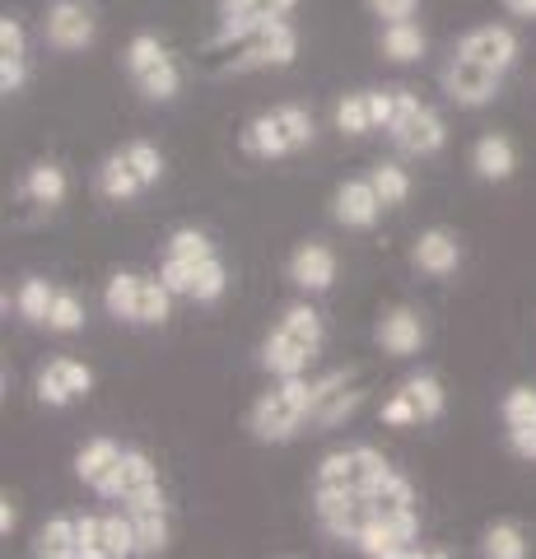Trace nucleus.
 <instances>
[{
  "label": "nucleus",
  "instance_id": "6ab92c4d",
  "mask_svg": "<svg viewBox=\"0 0 536 559\" xmlns=\"http://www.w3.org/2000/svg\"><path fill=\"white\" fill-rule=\"evenodd\" d=\"M43 33H47V43L57 47V51H84L94 43V14L80 5V0H51L47 5V20H43Z\"/></svg>",
  "mask_w": 536,
  "mask_h": 559
},
{
  "label": "nucleus",
  "instance_id": "cd10ccee",
  "mask_svg": "<svg viewBox=\"0 0 536 559\" xmlns=\"http://www.w3.org/2000/svg\"><path fill=\"white\" fill-rule=\"evenodd\" d=\"M20 191L33 201V205H61L65 201V191H71V178H65V168L61 164H51V159H43V164H33L28 173H24V182H20Z\"/></svg>",
  "mask_w": 536,
  "mask_h": 559
},
{
  "label": "nucleus",
  "instance_id": "412c9836",
  "mask_svg": "<svg viewBox=\"0 0 536 559\" xmlns=\"http://www.w3.org/2000/svg\"><path fill=\"white\" fill-rule=\"evenodd\" d=\"M457 57H472L480 66H495V70H509L517 61V33L504 24H480L472 33H462L457 43Z\"/></svg>",
  "mask_w": 536,
  "mask_h": 559
},
{
  "label": "nucleus",
  "instance_id": "4468645a",
  "mask_svg": "<svg viewBox=\"0 0 536 559\" xmlns=\"http://www.w3.org/2000/svg\"><path fill=\"white\" fill-rule=\"evenodd\" d=\"M299 0H219V28H215V47H238L248 43L257 28L294 14Z\"/></svg>",
  "mask_w": 536,
  "mask_h": 559
},
{
  "label": "nucleus",
  "instance_id": "f257e3e1",
  "mask_svg": "<svg viewBox=\"0 0 536 559\" xmlns=\"http://www.w3.org/2000/svg\"><path fill=\"white\" fill-rule=\"evenodd\" d=\"M313 135H318L313 112L299 108V103H281V108L257 112L248 121L243 135H238V150H243L248 159L271 164V159H289V154L308 150L313 145Z\"/></svg>",
  "mask_w": 536,
  "mask_h": 559
},
{
  "label": "nucleus",
  "instance_id": "393cba45",
  "mask_svg": "<svg viewBox=\"0 0 536 559\" xmlns=\"http://www.w3.org/2000/svg\"><path fill=\"white\" fill-rule=\"evenodd\" d=\"M410 266L434 275V280H448L462 266V242L448 229H425L420 238H415V248H410Z\"/></svg>",
  "mask_w": 536,
  "mask_h": 559
},
{
  "label": "nucleus",
  "instance_id": "aec40b11",
  "mask_svg": "<svg viewBox=\"0 0 536 559\" xmlns=\"http://www.w3.org/2000/svg\"><path fill=\"white\" fill-rule=\"evenodd\" d=\"M383 210L388 205L378 197L373 178H345L332 197V215H336V224H345V229H373Z\"/></svg>",
  "mask_w": 536,
  "mask_h": 559
},
{
  "label": "nucleus",
  "instance_id": "c756f323",
  "mask_svg": "<svg viewBox=\"0 0 536 559\" xmlns=\"http://www.w3.org/2000/svg\"><path fill=\"white\" fill-rule=\"evenodd\" d=\"M378 47H383V57L396 61V66H410L425 57V33L415 20H396L383 28V38H378Z\"/></svg>",
  "mask_w": 536,
  "mask_h": 559
},
{
  "label": "nucleus",
  "instance_id": "f704fd0d",
  "mask_svg": "<svg viewBox=\"0 0 536 559\" xmlns=\"http://www.w3.org/2000/svg\"><path fill=\"white\" fill-rule=\"evenodd\" d=\"M499 419H504L509 433L536 425V388H509L504 401H499Z\"/></svg>",
  "mask_w": 536,
  "mask_h": 559
},
{
  "label": "nucleus",
  "instance_id": "20e7f679",
  "mask_svg": "<svg viewBox=\"0 0 536 559\" xmlns=\"http://www.w3.org/2000/svg\"><path fill=\"white\" fill-rule=\"evenodd\" d=\"M164 178V154L159 145H150V140H127L122 150H112L108 159L98 164V197L112 201V205H127L135 197H145V191Z\"/></svg>",
  "mask_w": 536,
  "mask_h": 559
},
{
  "label": "nucleus",
  "instance_id": "c9c22d12",
  "mask_svg": "<svg viewBox=\"0 0 536 559\" xmlns=\"http://www.w3.org/2000/svg\"><path fill=\"white\" fill-rule=\"evenodd\" d=\"M80 326H84V304H80V294L57 289V299H51V312H47V331H57V336H75Z\"/></svg>",
  "mask_w": 536,
  "mask_h": 559
},
{
  "label": "nucleus",
  "instance_id": "bb28decb",
  "mask_svg": "<svg viewBox=\"0 0 536 559\" xmlns=\"http://www.w3.org/2000/svg\"><path fill=\"white\" fill-rule=\"evenodd\" d=\"M472 168H476L480 182H509L513 168H517L513 140L499 135V131H486V135H480L476 145H472Z\"/></svg>",
  "mask_w": 536,
  "mask_h": 559
},
{
  "label": "nucleus",
  "instance_id": "5701e85b",
  "mask_svg": "<svg viewBox=\"0 0 536 559\" xmlns=\"http://www.w3.org/2000/svg\"><path fill=\"white\" fill-rule=\"evenodd\" d=\"M122 452L127 448L117 443V439L98 433V439H90V443L75 452V476L103 499V495H108V485H112V476H117V466H122Z\"/></svg>",
  "mask_w": 536,
  "mask_h": 559
},
{
  "label": "nucleus",
  "instance_id": "72a5a7b5",
  "mask_svg": "<svg viewBox=\"0 0 536 559\" xmlns=\"http://www.w3.org/2000/svg\"><path fill=\"white\" fill-rule=\"evenodd\" d=\"M51 299H57V285H47L43 275H28L20 294H14V308H20V318L33 322V326H47V312H51Z\"/></svg>",
  "mask_w": 536,
  "mask_h": 559
},
{
  "label": "nucleus",
  "instance_id": "a211bd4d",
  "mask_svg": "<svg viewBox=\"0 0 536 559\" xmlns=\"http://www.w3.org/2000/svg\"><path fill=\"white\" fill-rule=\"evenodd\" d=\"M359 401H365V392L355 388L350 373H326L313 382V406H308V425L318 429H336L341 419H350L359 411Z\"/></svg>",
  "mask_w": 536,
  "mask_h": 559
},
{
  "label": "nucleus",
  "instance_id": "9b49d317",
  "mask_svg": "<svg viewBox=\"0 0 536 559\" xmlns=\"http://www.w3.org/2000/svg\"><path fill=\"white\" fill-rule=\"evenodd\" d=\"M108 503H122V509H154V503H164V485H159V471H154L150 452L141 448H127L122 452V466H117V476L108 485Z\"/></svg>",
  "mask_w": 536,
  "mask_h": 559
},
{
  "label": "nucleus",
  "instance_id": "6e6552de",
  "mask_svg": "<svg viewBox=\"0 0 536 559\" xmlns=\"http://www.w3.org/2000/svg\"><path fill=\"white\" fill-rule=\"evenodd\" d=\"M388 140L402 154H410V159H429V154H439L448 145V127L429 103H420L410 90H402V98H396V117L388 127Z\"/></svg>",
  "mask_w": 536,
  "mask_h": 559
},
{
  "label": "nucleus",
  "instance_id": "58836bf2",
  "mask_svg": "<svg viewBox=\"0 0 536 559\" xmlns=\"http://www.w3.org/2000/svg\"><path fill=\"white\" fill-rule=\"evenodd\" d=\"M383 425H388V429H410V425H420V415H415V406L406 401L402 388H396V392L383 401Z\"/></svg>",
  "mask_w": 536,
  "mask_h": 559
},
{
  "label": "nucleus",
  "instance_id": "2eb2a0df",
  "mask_svg": "<svg viewBox=\"0 0 536 559\" xmlns=\"http://www.w3.org/2000/svg\"><path fill=\"white\" fill-rule=\"evenodd\" d=\"M33 392H38L43 406H71V401L80 396H90L94 392V369L84 359H71V355H61V359H51L38 369V378H33Z\"/></svg>",
  "mask_w": 536,
  "mask_h": 559
},
{
  "label": "nucleus",
  "instance_id": "2f4dec72",
  "mask_svg": "<svg viewBox=\"0 0 536 559\" xmlns=\"http://www.w3.org/2000/svg\"><path fill=\"white\" fill-rule=\"evenodd\" d=\"M402 392H406V401L415 406V415H420V425H429V419H439V415H443V406H448L443 382H439L434 373H410V378L402 382Z\"/></svg>",
  "mask_w": 536,
  "mask_h": 559
},
{
  "label": "nucleus",
  "instance_id": "dca6fc26",
  "mask_svg": "<svg viewBox=\"0 0 536 559\" xmlns=\"http://www.w3.org/2000/svg\"><path fill=\"white\" fill-rule=\"evenodd\" d=\"M396 98H402V90H359V94H345L341 108H336V127L345 135L388 131L392 117H396Z\"/></svg>",
  "mask_w": 536,
  "mask_h": 559
},
{
  "label": "nucleus",
  "instance_id": "4be33fe9",
  "mask_svg": "<svg viewBox=\"0 0 536 559\" xmlns=\"http://www.w3.org/2000/svg\"><path fill=\"white\" fill-rule=\"evenodd\" d=\"M289 285L303 294H322L336 285V252L326 242H299L289 257Z\"/></svg>",
  "mask_w": 536,
  "mask_h": 559
},
{
  "label": "nucleus",
  "instance_id": "b1692460",
  "mask_svg": "<svg viewBox=\"0 0 536 559\" xmlns=\"http://www.w3.org/2000/svg\"><path fill=\"white\" fill-rule=\"evenodd\" d=\"M28 80V33L24 24L14 20V14H5L0 20V94H20Z\"/></svg>",
  "mask_w": 536,
  "mask_h": 559
},
{
  "label": "nucleus",
  "instance_id": "f03ea898",
  "mask_svg": "<svg viewBox=\"0 0 536 559\" xmlns=\"http://www.w3.org/2000/svg\"><path fill=\"white\" fill-rule=\"evenodd\" d=\"M318 349H322V318L308 304H294L271 326V336L262 345V364L275 378H299L318 359Z\"/></svg>",
  "mask_w": 536,
  "mask_h": 559
},
{
  "label": "nucleus",
  "instance_id": "ea45409f",
  "mask_svg": "<svg viewBox=\"0 0 536 559\" xmlns=\"http://www.w3.org/2000/svg\"><path fill=\"white\" fill-rule=\"evenodd\" d=\"M369 10L378 14V20L396 24V20H410V14L420 10V0H369Z\"/></svg>",
  "mask_w": 536,
  "mask_h": 559
},
{
  "label": "nucleus",
  "instance_id": "f3484780",
  "mask_svg": "<svg viewBox=\"0 0 536 559\" xmlns=\"http://www.w3.org/2000/svg\"><path fill=\"white\" fill-rule=\"evenodd\" d=\"M499 84H504V70L480 66L472 57H457L443 70V94L457 103V108H486L499 98Z\"/></svg>",
  "mask_w": 536,
  "mask_h": 559
},
{
  "label": "nucleus",
  "instance_id": "4c0bfd02",
  "mask_svg": "<svg viewBox=\"0 0 536 559\" xmlns=\"http://www.w3.org/2000/svg\"><path fill=\"white\" fill-rule=\"evenodd\" d=\"M164 257H172V261H201V257H215V242L205 238L201 229H178L168 238Z\"/></svg>",
  "mask_w": 536,
  "mask_h": 559
},
{
  "label": "nucleus",
  "instance_id": "a878e982",
  "mask_svg": "<svg viewBox=\"0 0 536 559\" xmlns=\"http://www.w3.org/2000/svg\"><path fill=\"white\" fill-rule=\"evenodd\" d=\"M378 345H383L388 355H396V359L420 355V345H425V322H420V312H415V308H392V312H383V322H378Z\"/></svg>",
  "mask_w": 536,
  "mask_h": 559
},
{
  "label": "nucleus",
  "instance_id": "7ed1b4c3",
  "mask_svg": "<svg viewBox=\"0 0 536 559\" xmlns=\"http://www.w3.org/2000/svg\"><path fill=\"white\" fill-rule=\"evenodd\" d=\"M308 406H313V382L303 373L299 378H281L271 392H262L248 411V429L257 443H289L294 433L308 425Z\"/></svg>",
  "mask_w": 536,
  "mask_h": 559
},
{
  "label": "nucleus",
  "instance_id": "c85d7f7f",
  "mask_svg": "<svg viewBox=\"0 0 536 559\" xmlns=\"http://www.w3.org/2000/svg\"><path fill=\"white\" fill-rule=\"evenodd\" d=\"M33 555L80 559V518H51V522H43L38 540H33Z\"/></svg>",
  "mask_w": 536,
  "mask_h": 559
},
{
  "label": "nucleus",
  "instance_id": "1a4fd4ad",
  "mask_svg": "<svg viewBox=\"0 0 536 559\" xmlns=\"http://www.w3.org/2000/svg\"><path fill=\"white\" fill-rule=\"evenodd\" d=\"M294 57H299V28L289 24V14L271 20L252 33L248 43H238V57L229 61V70L248 75V70H285Z\"/></svg>",
  "mask_w": 536,
  "mask_h": 559
},
{
  "label": "nucleus",
  "instance_id": "9d476101",
  "mask_svg": "<svg viewBox=\"0 0 536 559\" xmlns=\"http://www.w3.org/2000/svg\"><path fill=\"white\" fill-rule=\"evenodd\" d=\"M159 275H164V285L178 294V299H196V304H215V299H224V289H229V266L219 261V252L205 257V261H172V257H164Z\"/></svg>",
  "mask_w": 536,
  "mask_h": 559
},
{
  "label": "nucleus",
  "instance_id": "f8f14e48",
  "mask_svg": "<svg viewBox=\"0 0 536 559\" xmlns=\"http://www.w3.org/2000/svg\"><path fill=\"white\" fill-rule=\"evenodd\" d=\"M420 509L410 513H392V518H373L365 532H359L355 550L369 555V559H410L420 555Z\"/></svg>",
  "mask_w": 536,
  "mask_h": 559
},
{
  "label": "nucleus",
  "instance_id": "a19ab883",
  "mask_svg": "<svg viewBox=\"0 0 536 559\" xmlns=\"http://www.w3.org/2000/svg\"><path fill=\"white\" fill-rule=\"evenodd\" d=\"M509 448H513L523 462H536V425H527V429H513V433H509Z\"/></svg>",
  "mask_w": 536,
  "mask_h": 559
},
{
  "label": "nucleus",
  "instance_id": "423d86ee",
  "mask_svg": "<svg viewBox=\"0 0 536 559\" xmlns=\"http://www.w3.org/2000/svg\"><path fill=\"white\" fill-rule=\"evenodd\" d=\"M127 75L131 84L141 90L150 103H172L182 94V66L172 61V51L154 38V33H135V38L127 43Z\"/></svg>",
  "mask_w": 536,
  "mask_h": 559
},
{
  "label": "nucleus",
  "instance_id": "0eeeda50",
  "mask_svg": "<svg viewBox=\"0 0 536 559\" xmlns=\"http://www.w3.org/2000/svg\"><path fill=\"white\" fill-rule=\"evenodd\" d=\"M392 471V462L378 452L373 443H350V448H336L318 462V476L313 489H336V495H365Z\"/></svg>",
  "mask_w": 536,
  "mask_h": 559
},
{
  "label": "nucleus",
  "instance_id": "7c9ffc66",
  "mask_svg": "<svg viewBox=\"0 0 536 559\" xmlns=\"http://www.w3.org/2000/svg\"><path fill=\"white\" fill-rule=\"evenodd\" d=\"M135 522V555H164L168 550V513L164 503L154 509H127Z\"/></svg>",
  "mask_w": 536,
  "mask_h": 559
},
{
  "label": "nucleus",
  "instance_id": "473e14b6",
  "mask_svg": "<svg viewBox=\"0 0 536 559\" xmlns=\"http://www.w3.org/2000/svg\"><path fill=\"white\" fill-rule=\"evenodd\" d=\"M480 555H486V559H523L527 555V532L517 527L513 518L490 522L486 536H480Z\"/></svg>",
  "mask_w": 536,
  "mask_h": 559
},
{
  "label": "nucleus",
  "instance_id": "79ce46f5",
  "mask_svg": "<svg viewBox=\"0 0 536 559\" xmlns=\"http://www.w3.org/2000/svg\"><path fill=\"white\" fill-rule=\"evenodd\" d=\"M14 522H20V509H14V499L5 495V499H0V536H5V540L14 532Z\"/></svg>",
  "mask_w": 536,
  "mask_h": 559
},
{
  "label": "nucleus",
  "instance_id": "37998d69",
  "mask_svg": "<svg viewBox=\"0 0 536 559\" xmlns=\"http://www.w3.org/2000/svg\"><path fill=\"white\" fill-rule=\"evenodd\" d=\"M504 10L513 20H536V0H504Z\"/></svg>",
  "mask_w": 536,
  "mask_h": 559
},
{
  "label": "nucleus",
  "instance_id": "e433bc0d",
  "mask_svg": "<svg viewBox=\"0 0 536 559\" xmlns=\"http://www.w3.org/2000/svg\"><path fill=\"white\" fill-rule=\"evenodd\" d=\"M373 187H378V197H383V205L388 210H396V205H406V197H410V173L402 168V164H378L373 173Z\"/></svg>",
  "mask_w": 536,
  "mask_h": 559
},
{
  "label": "nucleus",
  "instance_id": "ddd939ff",
  "mask_svg": "<svg viewBox=\"0 0 536 559\" xmlns=\"http://www.w3.org/2000/svg\"><path fill=\"white\" fill-rule=\"evenodd\" d=\"M135 555L131 513H84L80 518V559H127Z\"/></svg>",
  "mask_w": 536,
  "mask_h": 559
},
{
  "label": "nucleus",
  "instance_id": "39448f33",
  "mask_svg": "<svg viewBox=\"0 0 536 559\" xmlns=\"http://www.w3.org/2000/svg\"><path fill=\"white\" fill-rule=\"evenodd\" d=\"M172 294L164 285V275H141V271H117L103 289V308L108 318L117 322H131V326H164L168 312H172Z\"/></svg>",
  "mask_w": 536,
  "mask_h": 559
}]
</instances>
